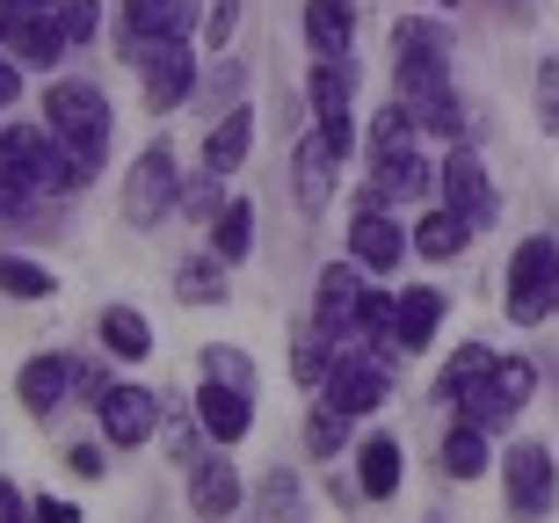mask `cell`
<instances>
[{"label":"cell","mask_w":559,"mask_h":523,"mask_svg":"<svg viewBox=\"0 0 559 523\" xmlns=\"http://www.w3.org/2000/svg\"><path fill=\"white\" fill-rule=\"evenodd\" d=\"M312 109H320V146L342 161L349 153V73L342 66H312Z\"/></svg>","instance_id":"obj_8"},{"label":"cell","mask_w":559,"mask_h":523,"mask_svg":"<svg viewBox=\"0 0 559 523\" xmlns=\"http://www.w3.org/2000/svg\"><path fill=\"white\" fill-rule=\"evenodd\" d=\"M0 523H22V495L15 487H0Z\"/></svg>","instance_id":"obj_42"},{"label":"cell","mask_w":559,"mask_h":523,"mask_svg":"<svg viewBox=\"0 0 559 523\" xmlns=\"http://www.w3.org/2000/svg\"><path fill=\"white\" fill-rule=\"evenodd\" d=\"M356 328H364V335H378V342H385V335H393V328H400V306H393V298H385V292H364V313H356Z\"/></svg>","instance_id":"obj_29"},{"label":"cell","mask_w":559,"mask_h":523,"mask_svg":"<svg viewBox=\"0 0 559 523\" xmlns=\"http://www.w3.org/2000/svg\"><path fill=\"white\" fill-rule=\"evenodd\" d=\"M436 320H443V292H407L400 298V349H429V335H436Z\"/></svg>","instance_id":"obj_21"},{"label":"cell","mask_w":559,"mask_h":523,"mask_svg":"<svg viewBox=\"0 0 559 523\" xmlns=\"http://www.w3.org/2000/svg\"><path fill=\"white\" fill-rule=\"evenodd\" d=\"M167 197H175V153H167V146H145L139 168H131V182H124V218H131V226L160 218Z\"/></svg>","instance_id":"obj_6"},{"label":"cell","mask_w":559,"mask_h":523,"mask_svg":"<svg viewBox=\"0 0 559 523\" xmlns=\"http://www.w3.org/2000/svg\"><path fill=\"white\" fill-rule=\"evenodd\" d=\"M349 248H356V262H371V270H393L400 254H407V240H400V226L385 218V204H364V218L349 226Z\"/></svg>","instance_id":"obj_13"},{"label":"cell","mask_w":559,"mask_h":523,"mask_svg":"<svg viewBox=\"0 0 559 523\" xmlns=\"http://www.w3.org/2000/svg\"><path fill=\"white\" fill-rule=\"evenodd\" d=\"M204 364H211V378H218V385H240V393H248V356L233 349V342H218Z\"/></svg>","instance_id":"obj_33"},{"label":"cell","mask_w":559,"mask_h":523,"mask_svg":"<svg viewBox=\"0 0 559 523\" xmlns=\"http://www.w3.org/2000/svg\"><path fill=\"white\" fill-rule=\"evenodd\" d=\"M73 364H66V356H37V364H22V378H15V393H22V407H29V415H51V407H59L66 400V385H73Z\"/></svg>","instance_id":"obj_14"},{"label":"cell","mask_w":559,"mask_h":523,"mask_svg":"<svg viewBox=\"0 0 559 523\" xmlns=\"http://www.w3.org/2000/svg\"><path fill=\"white\" fill-rule=\"evenodd\" d=\"M95 22H103V8H95V0H66V8H59L66 44H87V37H95Z\"/></svg>","instance_id":"obj_32"},{"label":"cell","mask_w":559,"mask_h":523,"mask_svg":"<svg viewBox=\"0 0 559 523\" xmlns=\"http://www.w3.org/2000/svg\"><path fill=\"white\" fill-rule=\"evenodd\" d=\"M349 29H356L349 0H312V8H306V37H312V51H320L328 66L349 59Z\"/></svg>","instance_id":"obj_15"},{"label":"cell","mask_w":559,"mask_h":523,"mask_svg":"<svg viewBox=\"0 0 559 523\" xmlns=\"http://www.w3.org/2000/svg\"><path fill=\"white\" fill-rule=\"evenodd\" d=\"M545 313H559V254L552 240H523L509 262V320L538 328Z\"/></svg>","instance_id":"obj_3"},{"label":"cell","mask_w":559,"mask_h":523,"mask_svg":"<svg viewBox=\"0 0 559 523\" xmlns=\"http://www.w3.org/2000/svg\"><path fill=\"white\" fill-rule=\"evenodd\" d=\"M364 313V284L356 270H320V335H342Z\"/></svg>","instance_id":"obj_17"},{"label":"cell","mask_w":559,"mask_h":523,"mask_svg":"<svg viewBox=\"0 0 559 523\" xmlns=\"http://www.w3.org/2000/svg\"><path fill=\"white\" fill-rule=\"evenodd\" d=\"M538 109H545V124L559 131V59H552V66L538 73Z\"/></svg>","instance_id":"obj_34"},{"label":"cell","mask_w":559,"mask_h":523,"mask_svg":"<svg viewBox=\"0 0 559 523\" xmlns=\"http://www.w3.org/2000/svg\"><path fill=\"white\" fill-rule=\"evenodd\" d=\"M197 415H204V429L218 443H240L248 437V393H240V385H218V378H204V393H197Z\"/></svg>","instance_id":"obj_12"},{"label":"cell","mask_w":559,"mask_h":523,"mask_svg":"<svg viewBox=\"0 0 559 523\" xmlns=\"http://www.w3.org/2000/svg\"><path fill=\"white\" fill-rule=\"evenodd\" d=\"M443 197H451V211L465 226H487L495 218V182H487V168H479L473 153H451L443 161Z\"/></svg>","instance_id":"obj_9"},{"label":"cell","mask_w":559,"mask_h":523,"mask_svg":"<svg viewBox=\"0 0 559 523\" xmlns=\"http://www.w3.org/2000/svg\"><path fill=\"white\" fill-rule=\"evenodd\" d=\"M182 298H189V306H218V298H226V276L204 270V262H189V270H182Z\"/></svg>","instance_id":"obj_31"},{"label":"cell","mask_w":559,"mask_h":523,"mask_svg":"<svg viewBox=\"0 0 559 523\" xmlns=\"http://www.w3.org/2000/svg\"><path fill=\"white\" fill-rule=\"evenodd\" d=\"M393 487H400V443L393 437H371V443H364V495L385 502Z\"/></svg>","instance_id":"obj_25"},{"label":"cell","mask_w":559,"mask_h":523,"mask_svg":"<svg viewBox=\"0 0 559 523\" xmlns=\"http://www.w3.org/2000/svg\"><path fill=\"white\" fill-rule=\"evenodd\" d=\"M378 400H385V371H378L371 356H334L328 364V407H342V415H371Z\"/></svg>","instance_id":"obj_7"},{"label":"cell","mask_w":559,"mask_h":523,"mask_svg":"<svg viewBox=\"0 0 559 523\" xmlns=\"http://www.w3.org/2000/svg\"><path fill=\"white\" fill-rule=\"evenodd\" d=\"M66 465H73L81 480H95V473H103V451H87V443H81V451H73V459H66Z\"/></svg>","instance_id":"obj_39"},{"label":"cell","mask_w":559,"mask_h":523,"mask_svg":"<svg viewBox=\"0 0 559 523\" xmlns=\"http://www.w3.org/2000/svg\"><path fill=\"white\" fill-rule=\"evenodd\" d=\"M487 364H495V349H479V342H473V349H457V356H451V371L436 378V393L451 400V393H457V385H473V378H479V371H487Z\"/></svg>","instance_id":"obj_28"},{"label":"cell","mask_w":559,"mask_h":523,"mask_svg":"<svg viewBox=\"0 0 559 523\" xmlns=\"http://www.w3.org/2000/svg\"><path fill=\"white\" fill-rule=\"evenodd\" d=\"M328 168H334V153L320 146V139H306V146H298V204H306V211L328 204V189H334Z\"/></svg>","instance_id":"obj_24"},{"label":"cell","mask_w":559,"mask_h":523,"mask_svg":"<svg viewBox=\"0 0 559 523\" xmlns=\"http://www.w3.org/2000/svg\"><path fill=\"white\" fill-rule=\"evenodd\" d=\"M0 292H15V298H51V270H37V262H15V254H0Z\"/></svg>","instance_id":"obj_27"},{"label":"cell","mask_w":559,"mask_h":523,"mask_svg":"<svg viewBox=\"0 0 559 523\" xmlns=\"http://www.w3.org/2000/svg\"><path fill=\"white\" fill-rule=\"evenodd\" d=\"M103 342H109V356H145L153 349V328H145V313H131V306H109Z\"/></svg>","instance_id":"obj_23"},{"label":"cell","mask_w":559,"mask_h":523,"mask_svg":"<svg viewBox=\"0 0 559 523\" xmlns=\"http://www.w3.org/2000/svg\"><path fill=\"white\" fill-rule=\"evenodd\" d=\"M436 8H451V0H436Z\"/></svg>","instance_id":"obj_44"},{"label":"cell","mask_w":559,"mask_h":523,"mask_svg":"<svg viewBox=\"0 0 559 523\" xmlns=\"http://www.w3.org/2000/svg\"><path fill=\"white\" fill-rule=\"evenodd\" d=\"M531 385H538V371H531L523 356H495L473 385H457V393H451V407H465V421H473V429H509V421H516V407L531 400Z\"/></svg>","instance_id":"obj_2"},{"label":"cell","mask_w":559,"mask_h":523,"mask_svg":"<svg viewBox=\"0 0 559 523\" xmlns=\"http://www.w3.org/2000/svg\"><path fill=\"white\" fill-rule=\"evenodd\" d=\"M211 240H218V254H226V262H240V254L254 248V211H248V204H226V211H218V233H211Z\"/></svg>","instance_id":"obj_26"},{"label":"cell","mask_w":559,"mask_h":523,"mask_svg":"<svg viewBox=\"0 0 559 523\" xmlns=\"http://www.w3.org/2000/svg\"><path fill=\"white\" fill-rule=\"evenodd\" d=\"M501 473H509V509H516V516H545V509H552L559 473H552V451H545V443H516Z\"/></svg>","instance_id":"obj_4"},{"label":"cell","mask_w":559,"mask_h":523,"mask_svg":"<svg viewBox=\"0 0 559 523\" xmlns=\"http://www.w3.org/2000/svg\"><path fill=\"white\" fill-rule=\"evenodd\" d=\"M15 87H22V73H15V66H8V59H0V109L15 103Z\"/></svg>","instance_id":"obj_40"},{"label":"cell","mask_w":559,"mask_h":523,"mask_svg":"<svg viewBox=\"0 0 559 523\" xmlns=\"http://www.w3.org/2000/svg\"><path fill=\"white\" fill-rule=\"evenodd\" d=\"M342 437H349V415H342V407H328V415L306 421V443L320 451V459H328V451H342Z\"/></svg>","instance_id":"obj_30"},{"label":"cell","mask_w":559,"mask_h":523,"mask_svg":"<svg viewBox=\"0 0 559 523\" xmlns=\"http://www.w3.org/2000/svg\"><path fill=\"white\" fill-rule=\"evenodd\" d=\"M465 240H473V226L457 218V211H429L415 226V248L429 254V262H451V254H465Z\"/></svg>","instance_id":"obj_20"},{"label":"cell","mask_w":559,"mask_h":523,"mask_svg":"<svg viewBox=\"0 0 559 523\" xmlns=\"http://www.w3.org/2000/svg\"><path fill=\"white\" fill-rule=\"evenodd\" d=\"M248 139H254V117H248V109L218 117V131H211V146H204V168L211 175H233L240 161H248Z\"/></svg>","instance_id":"obj_18"},{"label":"cell","mask_w":559,"mask_h":523,"mask_svg":"<svg viewBox=\"0 0 559 523\" xmlns=\"http://www.w3.org/2000/svg\"><path fill=\"white\" fill-rule=\"evenodd\" d=\"M131 44H182L197 29V0H124Z\"/></svg>","instance_id":"obj_10"},{"label":"cell","mask_w":559,"mask_h":523,"mask_svg":"<svg viewBox=\"0 0 559 523\" xmlns=\"http://www.w3.org/2000/svg\"><path fill=\"white\" fill-rule=\"evenodd\" d=\"M0 37H8V51L29 66H59L66 51V29L51 15H37V8H15V0H0Z\"/></svg>","instance_id":"obj_5"},{"label":"cell","mask_w":559,"mask_h":523,"mask_svg":"<svg viewBox=\"0 0 559 523\" xmlns=\"http://www.w3.org/2000/svg\"><path fill=\"white\" fill-rule=\"evenodd\" d=\"M15 8H44V0H15Z\"/></svg>","instance_id":"obj_43"},{"label":"cell","mask_w":559,"mask_h":523,"mask_svg":"<svg viewBox=\"0 0 559 523\" xmlns=\"http://www.w3.org/2000/svg\"><path fill=\"white\" fill-rule=\"evenodd\" d=\"M204 204H218V175H204V182L189 189V211H197V218H204Z\"/></svg>","instance_id":"obj_38"},{"label":"cell","mask_w":559,"mask_h":523,"mask_svg":"<svg viewBox=\"0 0 559 523\" xmlns=\"http://www.w3.org/2000/svg\"><path fill=\"white\" fill-rule=\"evenodd\" d=\"M103 429H109V443H145V429H153V400H145L139 385H109L103 393Z\"/></svg>","instance_id":"obj_16"},{"label":"cell","mask_w":559,"mask_h":523,"mask_svg":"<svg viewBox=\"0 0 559 523\" xmlns=\"http://www.w3.org/2000/svg\"><path fill=\"white\" fill-rule=\"evenodd\" d=\"M233 22H240V0H218V15H211V44H226Z\"/></svg>","instance_id":"obj_36"},{"label":"cell","mask_w":559,"mask_h":523,"mask_svg":"<svg viewBox=\"0 0 559 523\" xmlns=\"http://www.w3.org/2000/svg\"><path fill=\"white\" fill-rule=\"evenodd\" d=\"M443 473H451V480H479V473H487V429L457 421L451 437H443Z\"/></svg>","instance_id":"obj_22"},{"label":"cell","mask_w":559,"mask_h":523,"mask_svg":"<svg viewBox=\"0 0 559 523\" xmlns=\"http://www.w3.org/2000/svg\"><path fill=\"white\" fill-rule=\"evenodd\" d=\"M44 117H51V139H59L66 161H73L81 175H95V161L109 153V103H103V87L59 81V87H51V103H44Z\"/></svg>","instance_id":"obj_1"},{"label":"cell","mask_w":559,"mask_h":523,"mask_svg":"<svg viewBox=\"0 0 559 523\" xmlns=\"http://www.w3.org/2000/svg\"><path fill=\"white\" fill-rule=\"evenodd\" d=\"M290 371L306 378V385H312V378H320V356H312V335H306V342H298V356H290Z\"/></svg>","instance_id":"obj_37"},{"label":"cell","mask_w":559,"mask_h":523,"mask_svg":"<svg viewBox=\"0 0 559 523\" xmlns=\"http://www.w3.org/2000/svg\"><path fill=\"white\" fill-rule=\"evenodd\" d=\"M37 523H81V516H73L66 502H37Z\"/></svg>","instance_id":"obj_41"},{"label":"cell","mask_w":559,"mask_h":523,"mask_svg":"<svg viewBox=\"0 0 559 523\" xmlns=\"http://www.w3.org/2000/svg\"><path fill=\"white\" fill-rule=\"evenodd\" d=\"M197 81V59H189L182 44H153L145 51V109H175Z\"/></svg>","instance_id":"obj_11"},{"label":"cell","mask_w":559,"mask_h":523,"mask_svg":"<svg viewBox=\"0 0 559 523\" xmlns=\"http://www.w3.org/2000/svg\"><path fill=\"white\" fill-rule=\"evenodd\" d=\"M189 502L204 509V516H233V502H240L233 465H226V459H204V465H197V480H189Z\"/></svg>","instance_id":"obj_19"},{"label":"cell","mask_w":559,"mask_h":523,"mask_svg":"<svg viewBox=\"0 0 559 523\" xmlns=\"http://www.w3.org/2000/svg\"><path fill=\"white\" fill-rule=\"evenodd\" d=\"M270 516L276 523H298V487H290V480H270Z\"/></svg>","instance_id":"obj_35"}]
</instances>
